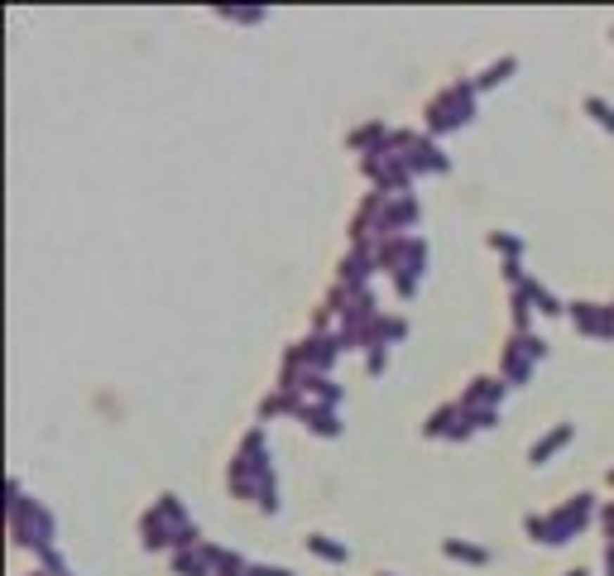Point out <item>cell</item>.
<instances>
[{
	"mask_svg": "<svg viewBox=\"0 0 614 576\" xmlns=\"http://www.w3.org/2000/svg\"><path fill=\"white\" fill-rule=\"evenodd\" d=\"M298 418H307V428L321 433V437H336V433H341V423H336L331 409H298Z\"/></svg>",
	"mask_w": 614,
	"mask_h": 576,
	"instance_id": "obj_1",
	"label": "cell"
},
{
	"mask_svg": "<svg viewBox=\"0 0 614 576\" xmlns=\"http://www.w3.org/2000/svg\"><path fill=\"white\" fill-rule=\"evenodd\" d=\"M586 110H590V115H595V120H600V125H605V130H614V110L605 106L600 96H586Z\"/></svg>",
	"mask_w": 614,
	"mask_h": 576,
	"instance_id": "obj_4",
	"label": "cell"
},
{
	"mask_svg": "<svg viewBox=\"0 0 614 576\" xmlns=\"http://www.w3.org/2000/svg\"><path fill=\"white\" fill-rule=\"evenodd\" d=\"M504 72H513V58H504V63H494V68H485V77L475 87H494V82H504Z\"/></svg>",
	"mask_w": 614,
	"mask_h": 576,
	"instance_id": "obj_5",
	"label": "cell"
},
{
	"mask_svg": "<svg viewBox=\"0 0 614 576\" xmlns=\"http://www.w3.org/2000/svg\"><path fill=\"white\" fill-rule=\"evenodd\" d=\"M566 576H581V572H566Z\"/></svg>",
	"mask_w": 614,
	"mask_h": 576,
	"instance_id": "obj_9",
	"label": "cell"
},
{
	"mask_svg": "<svg viewBox=\"0 0 614 576\" xmlns=\"http://www.w3.org/2000/svg\"><path fill=\"white\" fill-rule=\"evenodd\" d=\"M490 245H494V250H504V255H518V250H523L518 241H513V236H490Z\"/></svg>",
	"mask_w": 614,
	"mask_h": 576,
	"instance_id": "obj_7",
	"label": "cell"
},
{
	"mask_svg": "<svg viewBox=\"0 0 614 576\" xmlns=\"http://www.w3.org/2000/svg\"><path fill=\"white\" fill-rule=\"evenodd\" d=\"M566 437H571V428H557L552 437H542V442H537V447H533V466H537V461H542V456H547V452H557V447H561V442H566Z\"/></svg>",
	"mask_w": 614,
	"mask_h": 576,
	"instance_id": "obj_2",
	"label": "cell"
},
{
	"mask_svg": "<svg viewBox=\"0 0 614 576\" xmlns=\"http://www.w3.org/2000/svg\"><path fill=\"white\" fill-rule=\"evenodd\" d=\"M307 543H312V552H321V557H326V562H346V548H341V543H326V538H307Z\"/></svg>",
	"mask_w": 614,
	"mask_h": 576,
	"instance_id": "obj_3",
	"label": "cell"
},
{
	"mask_svg": "<svg viewBox=\"0 0 614 576\" xmlns=\"http://www.w3.org/2000/svg\"><path fill=\"white\" fill-rule=\"evenodd\" d=\"M452 557H466V562H485V548H471V543H447Z\"/></svg>",
	"mask_w": 614,
	"mask_h": 576,
	"instance_id": "obj_6",
	"label": "cell"
},
{
	"mask_svg": "<svg viewBox=\"0 0 614 576\" xmlns=\"http://www.w3.org/2000/svg\"><path fill=\"white\" fill-rule=\"evenodd\" d=\"M173 567H178V572H183V576H202V562H197V557H178Z\"/></svg>",
	"mask_w": 614,
	"mask_h": 576,
	"instance_id": "obj_8",
	"label": "cell"
}]
</instances>
